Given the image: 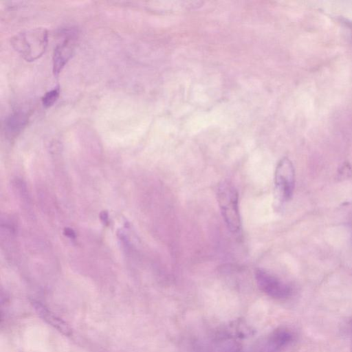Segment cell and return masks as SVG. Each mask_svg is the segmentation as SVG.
Listing matches in <instances>:
<instances>
[{
  "mask_svg": "<svg viewBox=\"0 0 352 352\" xmlns=\"http://www.w3.org/2000/svg\"><path fill=\"white\" fill-rule=\"evenodd\" d=\"M74 47L73 36L66 37L63 42L58 44L53 54V73L58 75L67 61L71 58Z\"/></svg>",
  "mask_w": 352,
  "mask_h": 352,
  "instance_id": "5",
  "label": "cell"
},
{
  "mask_svg": "<svg viewBox=\"0 0 352 352\" xmlns=\"http://www.w3.org/2000/svg\"><path fill=\"white\" fill-rule=\"evenodd\" d=\"M274 183L277 195L283 201L290 199L295 185V172L292 162L287 157L278 163L274 174Z\"/></svg>",
  "mask_w": 352,
  "mask_h": 352,
  "instance_id": "3",
  "label": "cell"
},
{
  "mask_svg": "<svg viewBox=\"0 0 352 352\" xmlns=\"http://www.w3.org/2000/svg\"><path fill=\"white\" fill-rule=\"evenodd\" d=\"M255 279L259 289L273 298H287L292 293L289 285L263 269L255 270Z\"/></svg>",
  "mask_w": 352,
  "mask_h": 352,
  "instance_id": "4",
  "label": "cell"
},
{
  "mask_svg": "<svg viewBox=\"0 0 352 352\" xmlns=\"http://www.w3.org/2000/svg\"><path fill=\"white\" fill-rule=\"evenodd\" d=\"M34 307L38 314H39L40 316L50 325L53 326L65 335L71 334V331L68 325L60 318L52 313L45 306L38 302H35L34 304Z\"/></svg>",
  "mask_w": 352,
  "mask_h": 352,
  "instance_id": "7",
  "label": "cell"
},
{
  "mask_svg": "<svg viewBox=\"0 0 352 352\" xmlns=\"http://www.w3.org/2000/svg\"><path fill=\"white\" fill-rule=\"evenodd\" d=\"M60 94V89L56 87L47 91L42 98V102L45 107H51L57 100Z\"/></svg>",
  "mask_w": 352,
  "mask_h": 352,
  "instance_id": "9",
  "label": "cell"
},
{
  "mask_svg": "<svg viewBox=\"0 0 352 352\" xmlns=\"http://www.w3.org/2000/svg\"><path fill=\"white\" fill-rule=\"evenodd\" d=\"M11 45L27 61L41 57L47 45V32L35 28L20 32L11 38Z\"/></svg>",
  "mask_w": 352,
  "mask_h": 352,
  "instance_id": "1",
  "label": "cell"
},
{
  "mask_svg": "<svg viewBox=\"0 0 352 352\" xmlns=\"http://www.w3.org/2000/svg\"><path fill=\"white\" fill-rule=\"evenodd\" d=\"M217 201L222 217L228 229L233 233L241 226L239 208V195L235 187L227 181L221 182L217 188Z\"/></svg>",
  "mask_w": 352,
  "mask_h": 352,
  "instance_id": "2",
  "label": "cell"
},
{
  "mask_svg": "<svg viewBox=\"0 0 352 352\" xmlns=\"http://www.w3.org/2000/svg\"><path fill=\"white\" fill-rule=\"evenodd\" d=\"M294 339L293 333L288 329L280 327L275 329L269 336L265 347V352H278Z\"/></svg>",
  "mask_w": 352,
  "mask_h": 352,
  "instance_id": "6",
  "label": "cell"
},
{
  "mask_svg": "<svg viewBox=\"0 0 352 352\" xmlns=\"http://www.w3.org/2000/svg\"><path fill=\"white\" fill-rule=\"evenodd\" d=\"M28 122V116L23 112H15L6 121L5 131L9 138L15 137L25 127Z\"/></svg>",
  "mask_w": 352,
  "mask_h": 352,
  "instance_id": "8",
  "label": "cell"
}]
</instances>
